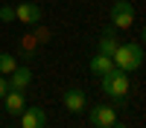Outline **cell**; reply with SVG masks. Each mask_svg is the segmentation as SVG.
Masks as SVG:
<instances>
[{"instance_id": "6da1fadb", "label": "cell", "mask_w": 146, "mask_h": 128, "mask_svg": "<svg viewBox=\"0 0 146 128\" xmlns=\"http://www.w3.org/2000/svg\"><path fill=\"white\" fill-rule=\"evenodd\" d=\"M111 61L117 70L123 73H135L143 67V44L140 41H129V44H117V50L111 53Z\"/></svg>"}, {"instance_id": "7a4b0ae2", "label": "cell", "mask_w": 146, "mask_h": 128, "mask_svg": "<svg viewBox=\"0 0 146 128\" xmlns=\"http://www.w3.org/2000/svg\"><path fill=\"white\" fill-rule=\"evenodd\" d=\"M100 87L108 99H114L117 105H123L126 96H129V73H123V70H108L105 76H100Z\"/></svg>"}, {"instance_id": "3957f363", "label": "cell", "mask_w": 146, "mask_h": 128, "mask_svg": "<svg viewBox=\"0 0 146 128\" xmlns=\"http://www.w3.org/2000/svg\"><path fill=\"white\" fill-rule=\"evenodd\" d=\"M131 23H135V6L129 0H117L111 6V26L120 32V29H131Z\"/></svg>"}, {"instance_id": "277c9868", "label": "cell", "mask_w": 146, "mask_h": 128, "mask_svg": "<svg viewBox=\"0 0 146 128\" xmlns=\"http://www.w3.org/2000/svg\"><path fill=\"white\" fill-rule=\"evenodd\" d=\"M88 122L94 128H111L117 122V111L111 108V105H94V108L88 111Z\"/></svg>"}, {"instance_id": "5b68a950", "label": "cell", "mask_w": 146, "mask_h": 128, "mask_svg": "<svg viewBox=\"0 0 146 128\" xmlns=\"http://www.w3.org/2000/svg\"><path fill=\"white\" fill-rule=\"evenodd\" d=\"M62 105L70 114H82L85 108H88V93H85L82 87H70V90L62 93Z\"/></svg>"}, {"instance_id": "8992f818", "label": "cell", "mask_w": 146, "mask_h": 128, "mask_svg": "<svg viewBox=\"0 0 146 128\" xmlns=\"http://www.w3.org/2000/svg\"><path fill=\"white\" fill-rule=\"evenodd\" d=\"M15 20L27 23V26H35V23L41 20V6L32 3V0H23V3L15 6Z\"/></svg>"}, {"instance_id": "52a82bcc", "label": "cell", "mask_w": 146, "mask_h": 128, "mask_svg": "<svg viewBox=\"0 0 146 128\" xmlns=\"http://www.w3.org/2000/svg\"><path fill=\"white\" fill-rule=\"evenodd\" d=\"M18 116H21V128H44L47 125V111L41 108V105H35V108L27 105Z\"/></svg>"}, {"instance_id": "ba28073f", "label": "cell", "mask_w": 146, "mask_h": 128, "mask_svg": "<svg viewBox=\"0 0 146 128\" xmlns=\"http://www.w3.org/2000/svg\"><path fill=\"white\" fill-rule=\"evenodd\" d=\"M6 79H9V87H12V90H27V87L32 85V70L23 67V64H18Z\"/></svg>"}, {"instance_id": "9c48e42d", "label": "cell", "mask_w": 146, "mask_h": 128, "mask_svg": "<svg viewBox=\"0 0 146 128\" xmlns=\"http://www.w3.org/2000/svg\"><path fill=\"white\" fill-rule=\"evenodd\" d=\"M3 102V108H6V114H12V116H18L23 108H27V96H23V90H6V96L0 99Z\"/></svg>"}, {"instance_id": "30bf717a", "label": "cell", "mask_w": 146, "mask_h": 128, "mask_svg": "<svg viewBox=\"0 0 146 128\" xmlns=\"http://www.w3.org/2000/svg\"><path fill=\"white\" fill-rule=\"evenodd\" d=\"M88 67H91V73L94 76H105L108 70H114V61H111V55H102V53H96L91 61H88Z\"/></svg>"}, {"instance_id": "8fae6325", "label": "cell", "mask_w": 146, "mask_h": 128, "mask_svg": "<svg viewBox=\"0 0 146 128\" xmlns=\"http://www.w3.org/2000/svg\"><path fill=\"white\" fill-rule=\"evenodd\" d=\"M117 29L114 26H108L105 32H102V38H100V47H96V53H102V55H111L114 50H117Z\"/></svg>"}, {"instance_id": "7c38bea8", "label": "cell", "mask_w": 146, "mask_h": 128, "mask_svg": "<svg viewBox=\"0 0 146 128\" xmlns=\"http://www.w3.org/2000/svg\"><path fill=\"white\" fill-rule=\"evenodd\" d=\"M15 67H18V58H15V53H0V76H9Z\"/></svg>"}, {"instance_id": "4fadbf2b", "label": "cell", "mask_w": 146, "mask_h": 128, "mask_svg": "<svg viewBox=\"0 0 146 128\" xmlns=\"http://www.w3.org/2000/svg\"><path fill=\"white\" fill-rule=\"evenodd\" d=\"M0 20H3V23L15 20V6H0Z\"/></svg>"}, {"instance_id": "5bb4252c", "label": "cell", "mask_w": 146, "mask_h": 128, "mask_svg": "<svg viewBox=\"0 0 146 128\" xmlns=\"http://www.w3.org/2000/svg\"><path fill=\"white\" fill-rule=\"evenodd\" d=\"M6 90H9V79H6V76H0V99L6 96Z\"/></svg>"}, {"instance_id": "9a60e30c", "label": "cell", "mask_w": 146, "mask_h": 128, "mask_svg": "<svg viewBox=\"0 0 146 128\" xmlns=\"http://www.w3.org/2000/svg\"><path fill=\"white\" fill-rule=\"evenodd\" d=\"M111 128H126V125H123V122H114V125H111Z\"/></svg>"}, {"instance_id": "2e32d148", "label": "cell", "mask_w": 146, "mask_h": 128, "mask_svg": "<svg viewBox=\"0 0 146 128\" xmlns=\"http://www.w3.org/2000/svg\"><path fill=\"white\" fill-rule=\"evenodd\" d=\"M44 128H47V125H44Z\"/></svg>"}]
</instances>
